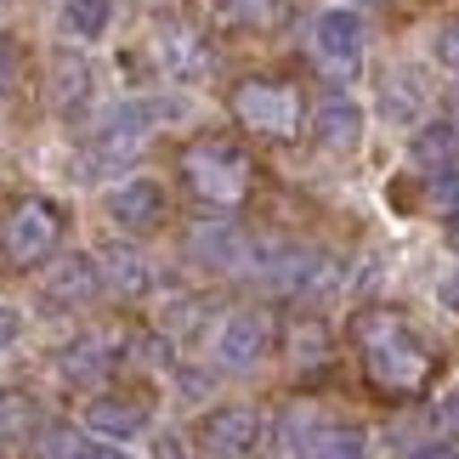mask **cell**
Listing matches in <instances>:
<instances>
[{
    "instance_id": "cb8c5ba5",
    "label": "cell",
    "mask_w": 459,
    "mask_h": 459,
    "mask_svg": "<svg viewBox=\"0 0 459 459\" xmlns=\"http://www.w3.org/2000/svg\"><path fill=\"white\" fill-rule=\"evenodd\" d=\"M431 57L443 63V68H454V74H459V17H454V23H443V29H437V40H431Z\"/></svg>"
},
{
    "instance_id": "5bb4252c",
    "label": "cell",
    "mask_w": 459,
    "mask_h": 459,
    "mask_svg": "<svg viewBox=\"0 0 459 459\" xmlns=\"http://www.w3.org/2000/svg\"><path fill=\"white\" fill-rule=\"evenodd\" d=\"M244 233L238 227H227V221H204V227H193V238H187V255H193V267H204V273H233L238 261H244Z\"/></svg>"
},
{
    "instance_id": "1f68e13d",
    "label": "cell",
    "mask_w": 459,
    "mask_h": 459,
    "mask_svg": "<svg viewBox=\"0 0 459 459\" xmlns=\"http://www.w3.org/2000/svg\"><path fill=\"white\" fill-rule=\"evenodd\" d=\"M448 244H454V250H459V210H454V216H448Z\"/></svg>"
},
{
    "instance_id": "7402d4cb",
    "label": "cell",
    "mask_w": 459,
    "mask_h": 459,
    "mask_svg": "<svg viewBox=\"0 0 459 459\" xmlns=\"http://www.w3.org/2000/svg\"><path fill=\"white\" fill-rule=\"evenodd\" d=\"M204 312H210L204 295H170L159 307V329H165V341H193L204 329Z\"/></svg>"
},
{
    "instance_id": "30bf717a",
    "label": "cell",
    "mask_w": 459,
    "mask_h": 459,
    "mask_svg": "<svg viewBox=\"0 0 459 459\" xmlns=\"http://www.w3.org/2000/svg\"><path fill=\"white\" fill-rule=\"evenodd\" d=\"M108 221L119 233H153L159 221H165V187L153 182V176H131V182H119L108 193Z\"/></svg>"
},
{
    "instance_id": "6da1fadb",
    "label": "cell",
    "mask_w": 459,
    "mask_h": 459,
    "mask_svg": "<svg viewBox=\"0 0 459 459\" xmlns=\"http://www.w3.org/2000/svg\"><path fill=\"white\" fill-rule=\"evenodd\" d=\"M351 334H358V351H363V375L380 397L392 403H409L431 385L437 375V351L426 346V334L414 329L409 312L397 307H363L351 317Z\"/></svg>"
},
{
    "instance_id": "4fadbf2b",
    "label": "cell",
    "mask_w": 459,
    "mask_h": 459,
    "mask_svg": "<svg viewBox=\"0 0 459 459\" xmlns=\"http://www.w3.org/2000/svg\"><path fill=\"white\" fill-rule=\"evenodd\" d=\"M97 278L102 290H114L119 301H143V295L153 290V267L143 250H126V244H114V250L97 255Z\"/></svg>"
},
{
    "instance_id": "52a82bcc",
    "label": "cell",
    "mask_w": 459,
    "mask_h": 459,
    "mask_svg": "<svg viewBox=\"0 0 459 459\" xmlns=\"http://www.w3.org/2000/svg\"><path fill=\"white\" fill-rule=\"evenodd\" d=\"M261 437H267V420H261V409H250V403H221V409L204 414L199 426V448L210 459H250L261 448Z\"/></svg>"
},
{
    "instance_id": "5b68a950",
    "label": "cell",
    "mask_w": 459,
    "mask_h": 459,
    "mask_svg": "<svg viewBox=\"0 0 459 459\" xmlns=\"http://www.w3.org/2000/svg\"><path fill=\"white\" fill-rule=\"evenodd\" d=\"M312 51L317 63L334 68V74H358L363 51H368V23L358 6H324L312 17Z\"/></svg>"
},
{
    "instance_id": "7c38bea8",
    "label": "cell",
    "mask_w": 459,
    "mask_h": 459,
    "mask_svg": "<svg viewBox=\"0 0 459 459\" xmlns=\"http://www.w3.org/2000/svg\"><path fill=\"white\" fill-rule=\"evenodd\" d=\"M102 295L97 255H57V267L46 273V301L51 307H91Z\"/></svg>"
},
{
    "instance_id": "7a4b0ae2",
    "label": "cell",
    "mask_w": 459,
    "mask_h": 459,
    "mask_svg": "<svg viewBox=\"0 0 459 459\" xmlns=\"http://www.w3.org/2000/svg\"><path fill=\"white\" fill-rule=\"evenodd\" d=\"M182 176L187 187L199 193L204 204H244V193H250V153L238 143H227V136H204V143H193L182 153Z\"/></svg>"
},
{
    "instance_id": "ac0fdd59",
    "label": "cell",
    "mask_w": 459,
    "mask_h": 459,
    "mask_svg": "<svg viewBox=\"0 0 459 459\" xmlns=\"http://www.w3.org/2000/svg\"><path fill=\"white\" fill-rule=\"evenodd\" d=\"M40 431V403L17 385H0V443H29Z\"/></svg>"
},
{
    "instance_id": "f1b7e54d",
    "label": "cell",
    "mask_w": 459,
    "mask_h": 459,
    "mask_svg": "<svg viewBox=\"0 0 459 459\" xmlns=\"http://www.w3.org/2000/svg\"><path fill=\"white\" fill-rule=\"evenodd\" d=\"M74 459H131V454L119 448V443H80Z\"/></svg>"
},
{
    "instance_id": "4316f807",
    "label": "cell",
    "mask_w": 459,
    "mask_h": 459,
    "mask_svg": "<svg viewBox=\"0 0 459 459\" xmlns=\"http://www.w3.org/2000/svg\"><path fill=\"white\" fill-rule=\"evenodd\" d=\"M23 341V312H17L12 301H0V351Z\"/></svg>"
},
{
    "instance_id": "603a6c76",
    "label": "cell",
    "mask_w": 459,
    "mask_h": 459,
    "mask_svg": "<svg viewBox=\"0 0 459 459\" xmlns=\"http://www.w3.org/2000/svg\"><path fill=\"white\" fill-rule=\"evenodd\" d=\"M290 341H295L290 351H295V363H301V368H317V363H329V358H334V346H329V329L317 324V317H301Z\"/></svg>"
},
{
    "instance_id": "d6a6232c",
    "label": "cell",
    "mask_w": 459,
    "mask_h": 459,
    "mask_svg": "<svg viewBox=\"0 0 459 459\" xmlns=\"http://www.w3.org/2000/svg\"><path fill=\"white\" fill-rule=\"evenodd\" d=\"M448 204H454V210H459V182H454V187H448Z\"/></svg>"
},
{
    "instance_id": "484cf974",
    "label": "cell",
    "mask_w": 459,
    "mask_h": 459,
    "mask_svg": "<svg viewBox=\"0 0 459 459\" xmlns=\"http://www.w3.org/2000/svg\"><path fill=\"white\" fill-rule=\"evenodd\" d=\"M437 431L459 437V385H448V392L437 397Z\"/></svg>"
},
{
    "instance_id": "2e32d148",
    "label": "cell",
    "mask_w": 459,
    "mask_h": 459,
    "mask_svg": "<svg viewBox=\"0 0 459 459\" xmlns=\"http://www.w3.org/2000/svg\"><path fill=\"white\" fill-rule=\"evenodd\" d=\"M114 358H119V351L102 341V334H80V341H68V346L57 351V368H63L74 385H97V380L114 368Z\"/></svg>"
},
{
    "instance_id": "83f0119b",
    "label": "cell",
    "mask_w": 459,
    "mask_h": 459,
    "mask_svg": "<svg viewBox=\"0 0 459 459\" xmlns=\"http://www.w3.org/2000/svg\"><path fill=\"white\" fill-rule=\"evenodd\" d=\"M153 459H187V443L176 431H159L153 437Z\"/></svg>"
},
{
    "instance_id": "ba28073f",
    "label": "cell",
    "mask_w": 459,
    "mask_h": 459,
    "mask_svg": "<svg viewBox=\"0 0 459 459\" xmlns=\"http://www.w3.org/2000/svg\"><path fill=\"white\" fill-rule=\"evenodd\" d=\"M153 126H159V108L153 102H119V108L97 126V159L102 165H126V159H136L143 153V143L153 136Z\"/></svg>"
},
{
    "instance_id": "ffe728a7",
    "label": "cell",
    "mask_w": 459,
    "mask_h": 459,
    "mask_svg": "<svg viewBox=\"0 0 459 459\" xmlns=\"http://www.w3.org/2000/svg\"><path fill=\"white\" fill-rule=\"evenodd\" d=\"M385 119H397V126H409V119H420V108H426V80L414 74V68H397L392 80H385Z\"/></svg>"
},
{
    "instance_id": "9a60e30c",
    "label": "cell",
    "mask_w": 459,
    "mask_h": 459,
    "mask_svg": "<svg viewBox=\"0 0 459 459\" xmlns=\"http://www.w3.org/2000/svg\"><path fill=\"white\" fill-rule=\"evenodd\" d=\"M91 91H97L91 63L74 57V51H63V57L51 63V108L57 114H85L91 108Z\"/></svg>"
},
{
    "instance_id": "f546056e",
    "label": "cell",
    "mask_w": 459,
    "mask_h": 459,
    "mask_svg": "<svg viewBox=\"0 0 459 459\" xmlns=\"http://www.w3.org/2000/svg\"><path fill=\"white\" fill-rule=\"evenodd\" d=\"M12 85H17V51L0 40V91H12Z\"/></svg>"
},
{
    "instance_id": "3957f363",
    "label": "cell",
    "mask_w": 459,
    "mask_h": 459,
    "mask_svg": "<svg viewBox=\"0 0 459 459\" xmlns=\"http://www.w3.org/2000/svg\"><path fill=\"white\" fill-rule=\"evenodd\" d=\"M63 244V210L51 199H29L17 204L6 227H0V255H6V267H40V261L57 255Z\"/></svg>"
},
{
    "instance_id": "8992f818",
    "label": "cell",
    "mask_w": 459,
    "mask_h": 459,
    "mask_svg": "<svg viewBox=\"0 0 459 459\" xmlns=\"http://www.w3.org/2000/svg\"><path fill=\"white\" fill-rule=\"evenodd\" d=\"M273 346H278L273 312H267V307H238V312L221 317L216 346H210V351H216V363H227V368H255Z\"/></svg>"
},
{
    "instance_id": "4dcf8cb0",
    "label": "cell",
    "mask_w": 459,
    "mask_h": 459,
    "mask_svg": "<svg viewBox=\"0 0 459 459\" xmlns=\"http://www.w3.org/2000/svg\"><path fill=\"white\" fill-rule=\"evenodd\" d=\"M437 301H443L448 312H459V267H454V273L443 278V284H437Z\"/></svg>"
},
{
    "instance_id": "9c48e42d",
    "label": "cell",
    "mask_w": 459,
    "mask_h": 459,
    "mask_svg": "<svg viewBox=\"0 0 459 459\" xmlns=\"http://www.w3.org/2000/svg\"><path fill=\"white\" fill-rule=\"evenodd\" d=\"M148 420H153V409H148L143 397L102 392V397L85 403V431H91L97 443H119V448H126L131 437H143V431H148Z\"/></svg>"
},
{
    "instance_id": "e0dca14e",
    "label": "cell",
    "mask_w": 459,
    "mask_h": 459,
    "mask_svg": "<svg viewBox=\"0 0 459 459\" xmlns=\"http://www.w3.org/2000/svg\"><path fill=\"white\" fill-rule=\"evenodd\" d=\"M159 63H165V74H176V80H199L210 68V46L193 29H165L159 34Z\"/></svg>"
},
{
    "instance_id": "277c9868",
    "label": "cell",
    "mask_w": 459,
    "mask_h": 459,
    "mask_svg": "<svg viewBox=\"0 0 459 459\" xmlns=\"http://www.w3.org/2000/svg\"><path fill=\"white\" fill-rule=\"evenodd\" d=\"M233 114L250 126L255 136H295L301 131V91L290 80H238L233 85Z\"/></svg>"
},
{
    "instance_id": "8fae6325",
    "label": "cell",
    "mask_w": 459,
    "mask_h": 459,
    "mask_svg": "<svg viewBox=\"0 0 459 459\" xmlns=\"http://www.w3.org/2000/svg\"><path fill=\"white\" fill-rule=\"evenodd\" d=\"M363 126H368L363 102L324 97V102H317V119H312V136H317V148H329V153H351L363 143Z\"/></svg>"
},
{
    "instance_id": "44dd1931",
    "label": "cell",
    "mask_w": 459,
    "mask_h": 459,
    "mask_svg": "<svg viewBox=\"0 0 459 459\" xmlns=\"http://www.w3.org/2000/svg\"><path fill=\"white\" fill-rule=\"evenodd\" d=\"M114 29V0H68L63 6V34L68 40H102Z\"/></svg>"
},
{
    "instance_id": "d4e9b609",
    "label": "cell",
    "mask_w": 459,
    "mask_h": 459,
    "mask_svg": "<svg viewBox=\"0 0 459 459\" xmlns=\"http://www.w3.org/2000/svg\"><path fill=\"white\" fill-rule=\"evenodd\" d=\"M221 6L233 12V17H244V23H261V17H273L284 0H221Z\"/></svg>"
},
{
    "instance_id": "d6986e66",
    "label": "cell",
    "mask_w": 459,
    "mask_h": 459,
    "mask_svg": "<svg viewBox=\"0 0 459 459\" xmlns=\"http://www.w3.org/2000/svg\"><path fill=\"white\" fill-rule=\"evenodd\" d=\"M409 159H414L420 170H448L454 159H459V131L448 126V119H437V126H426L409 143Z\"/></svg>"
}]
</instances>
